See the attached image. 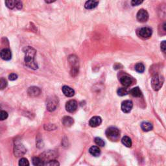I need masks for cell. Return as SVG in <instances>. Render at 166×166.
I'll return each mask as SVG.
<instances>
[{
    "label": "cell",
    "mask_w": 166,
    "mask_h": 166,
    "mask_svg": "<svg viewBox=\"0 0 166 166\" xmlns=\"http://www.w3.org/2000/svg\"><path fill=\"white\" fill-rule=\"evenodd\" d=\"M24 51L25 53L24 61L26 66L34 70L39 68V66L35 60L36 53V51L35 49L31 46H27L24 48Z\"/></svg>",
    "instance_id": "1"
},
{
    "label": "cell",
    "mask_w": 166,
    "mask_h": 166,
    "mask_svg": "<svg viewBox=\"0 0 166 166\" xmlns=\"http://www.w3.org/2000/svg\"><path fill=\"white\" fill-rule=\"evenodd\" d=\"M106 136L111 141H117L120 137V131L116 127H109L106 130Z\"/></svg>",
    "instance_id": "2"
},
{
    "label": "cell",
    "mask_w": 166,
    "mask_h": 166,
    "mask_svg": "<svg viewBox=\"0 0 166 166\" xmlns=\"http://www.w3.org/2000/svg\"><path fill=\"white\" fill-rule=\"evenodd\" d=\"M164 78L160 75H154L151 79V86L152 88L155 91H158L161 88L164 84Z\"/></svg>",
    "instance_id": "3"
},
{
    "label": "cell",
    "mask_w": 166,
    "mask_h": 166,
    "mask_svg": "<svg viewBox=\"0 0 166 166\" xmlns=\"http://www.w3.org/2000/svg\"><path fill=\"white\" fill-rule=\"evenodd\" d=\"M59 100L58 97L55 96L49 97L46 101V108L48 111L53 112L54 111L58 106Z\"/></svg>",
    "instance_id": "4"
},
{
    "label": "cell",
    "mask_w": 166,
    "mask_h": 166,
    "mask_svg": "<svg viewBox=\"0 0 166 166\" xmlns=\"http://www.w3.org/2000/svg\"><path fill=\"white\" fill-rule=\"evenodd\" d=\"M5 5L9 9L21 10L23 8V4L20 0H5Z\"/></svg>",
    "instance_id": "5"
},
{
    "label": "cell",
    "mask_w": 166,
    "mask_h": 166,
    "mask_svg": "<svg viewBox=\"0 0 166 166\" xmlns=\"http://www.w3.org/2000/svg\"><path fill=\"white\" fill-rule=\"evenodd\" d=\"M153 34L152 29L149 27H142L138 31V35L143 39H147L151 36Z\"/></svg>",
    "instance_id": "6"
},
{
    "label": "cell",
    "mask_w": 166,
    "mask_h": 166,
    "mask_svg": "<svg viewBox=\"0 0 166 166\" xmlns=\"http://www.w3.org/2000/svg\"><path fill=\"white\" fill-rule=\"evenodd\" d=\"M56 157V153L54 151V150H48V151L44 152L41 154V158L42 160L44 161V163L45 162H47L50 160L55 159Z\"/></svg>",
    "instance_id": "7"
},
{
    "label": "cell",
    "mask_w": 166,
    "mask_h": 166,
    "mask_svg": "<svg viewBox=\"0 0 166 166\" xmlns=\"http://www.w3.org/2000/svg\"><path fill=\"white\" fill-rule=\"evenodd\" d=\"M26 150L25 147L21 144H18L15 145L14 147V154L15 156L16 157H20L21 156H24L26 153Z\"/></svg>",
    "instance_id": "8"
},
{
    "label": "cell",
    "mask_w": 166,
    "mask_h": 166,
    "mask_svg": "<svg viewBox=\"0 0 166 166\" xmlns=\"http://www.w3.org/2000/svg\"><path fill=\"white\" fill-rule=\"evenodd\" d=\"M136 18L139 22H142V23L146 22L149 19V14L147 11L145 9H140L137 13Z\"/></svg>",
    "instance_id": "9"
},
{
    "label": "cell",
    "mask_w": 166,
    "mask_h": 166,
    "mask_svg": "<svg viewBox=\"0 0 166 166\" xmlns=\"http://www.w3.org/2000/svg\"><path fill=\"white\" fill-rule=\"evenodd\" d=\"M77 102L75 100H70L66 104V109L68 112L73 113L77 110Z\"/></svg>",
    "instance_id": "10"
},
{
    "label": "cell",
    "mask_w": 166,
    "mask_h": 166,
    "mask_svg": "<svg viewBox=\"0 0 166 166\" xmlns=\"http://www.w3.org/2000/svg\"><path fill=\"white\" fill-rule=\"evenodd\" d=\"M133 107V102L129 100H127L123 102L121 108H122V110L124 113H129L131 111Z\"/></svg>",
    "instance_id": "11"
},
{
    "label": "cell",
    "mask_w": 166,
    "mask_h": 166,
    "mask_svg": "<svg viewBox=\"0 0 166 166\" xmlns=\"http://www.w3.org/2000/svg\"><path fill=\"white\" fill-rule=\"evenodd\" d=\"M0 57L4 60H10L12 58L11 51L9 48H4L0 51Z\"/></svg>",
    "instance_id": "12"
},
{
    "label": "cell",
    "mask_w": 166,
    "mask_h": 166,
    "mask_svg": "<svg viewBox=\"0 0 166 166\" xmlns=\"http://www.w3.org/2000/svg\"><path fill=\"white\" fill-rule=\"evenodd\" d=\"M41 93V90L39 87L36 86H31L27 90L28 95L31 97H36L39 96Z\"/></svg>",
    "instance_id": "13"
},
{
    "label": "cell",
    "mask_w": 166,
    "mask_h": 166,
    "mask_svg": "<svg viewBox=\"0 0 166 166\" xmlns=\"http://www.w3.org/2000/svg\"><path fill=\"white\" fill-rule=\"evenodd\" d=\"M120 82L124 87H129L133 83V79L128 75H123L120 78Z\"/></svg>",
    "instance_id": "14"
},
{
    "label": "cell",
    "mask_w": 166,
    "mask_h": 166,
    "mask_svg": "<svg viewBox=\"0 0 166 166\" xmlns=\"http://www.w3.org/2000/svg\"><path fill=\"white\" fill-rule=\"evenodd\" d=\"M102 123V119L99 116H94L90 119L89 124L92 127H97Z\"/></svg>",
    "instance_id": "15"
},
{
    "label": "cell",
    "mask_w": 166,
    "mask_h": 166,
    "mask_svg": "<svg viewBox=\"0 0 166 166\" xmlns=\"http://www.w3.org/2000/svg\"><path fill=\"white\" fill-rule=\"evenodd\" d=\"M99 0H88L84 4L85 9L88 10L95 9L96 7H97L98 4H99Z\"/></svg>",
    "instance_id": "16"
},
{
    "label": "cell",
    "mask_w": 166,
    "mask_h": 166,
    "mask_svg": "<svg viewBox=\"0 0 166 166\" xmlns=\"http://www.w3.org/2000/svg\"><path fill=\"white\" fill-rule=\"evenodd\" d=\"M62 92L66 97H71L75 95V91L73 88H71L67 86H64L62 88Z\"/></svg>",
    "instance_id": "17"
},
{
    "label": "cell",
    "mask_w": 166,
    "mask_h": 166,
    "mask_svg": "<svg viewBox=\"0 0 166 166\" xmlns=\"http://www.w3.org/2000/svg\"><path fill=\"white\" fill-rule=\"evenodd\" d=\"M68 60L71 66V68H73V67H79V60L76 56L70 55L68 58Z\"/></svg>",
    "instance_id": "18"
},
{
    "label": "cell",
    "mask_w": 166,
    "mask_h": 166,
    "mask_svg": "<svg viewBox=\"0 0 166 166\" xmlns=\"http://www.w3.org/2000/svg\"><path fill=\"white\" fill-rule=\"evenodd\" d=\"M62 123L66 127H71L74 123V120L72 118H71L70 116H65L62 119Z\"/></svg>",
    "instance_id": "19"
},
{
    "label": "cell",
    "mask_w": 166,
    "mask_h": 166,
    "mask_svg": "<svg viewBox=\"0 0 166 166\" xmlns=\"http://www.w3.org/2000/svg\"><path fill=\"white\" fill-rule=\"evenodd\" d=\"M89 152H90V154H92V156H95V157L99 156L101 154V150L97 146L91 147H90V149H89Z\"/></svg>",
    "instance_id": "20"
},
{
    "label": "cell",
    "mask_w": 166,
    "mask_h": 166,
    "mask_svg": "<svg viewBox=\"0 0 166 166\" xmlns=\"http://www.w3.org/2000/svg\"><path fill=\"white\" fill-rule=\"evenodd\" d=\"M142 129L145 132H149L153 129V124L149 122H143L141 124Z\"/></svg>",
    "instance_id": "21"
},
{
    "label": "cell",
    "mask_w": 166,
    "mask_h": 166,
    "mask_svg": "<svg viewBox=\"0 0 166 166\" xmlns=\"http://www.w3.org/2000/svg\"><path fill=\"white\" fill-rule=\"evenodd\" d=\"M130 93L135 97H139L142 96V92L138 87H135L130 91Z\"/></svg>",
    "instance_id": "22"
},
{
    "label": "cell",
    "mask_w": 166,
    "mask_h": 166,
    "mask_svg": "<svg viewBox=\"0 0 166 166\" xmlns=\"http://www.w3.org/2000/svg\"><path fill=\"white\" fill-rule=\"evenodd\" d=\"M122 142L124 146L127 147H130L132 146L131 139L129 137L127 136H124L122 138Z\"/></svg>",
    "instance_id": "23"
},
{
    "label": "cell",
    "mask_w": 166,
    "mask_h": 166,
    "mask_svg": "<svg viewBox=\"0 0 166 166\" xmlns=\"http://www.w3.org/2000/svg\"><path fill=\"white\" fill-rule=\"evenodd\" d=\"M32 162H33V164L35 166H42V165H44V162L42 160V158L39 157L33 158Z\"/></svg>",
    "instance_id": "24"
},
{
    "label": "cell",
    "mask_w": 166,
    "mask_h": 166,
    "mask_svg": "<svg viewBox=\"0 0 166 166\" xmlns=\"http://www.w3.org/2000/svg\"><path fill=\"white\" fill-rule=\"evenodd\" d=\"M135 70L138 73H143L145 71V66L142 63H138L135 66Z\"/></svg>",
    "instance_id": "25"
},
{
    "label": "cell",
    "mask_w": 166,
    "mask_h": 166,
    "mask_svg": "<svg viewBox=\"0 0 166 166\" xmlns=\"http://www.w3.org/2000/svg\"><path fill=\"white\" fill-rule=\"evenodd\" d=\"M7 84H8V82L5 78H0V90H4L7 86Z\"/></svg>",
    "instance_id": "26"
},
{
    "label": "cell",
    "mask_w": 166,
    "mask_h": 166,
    "mask_svg": "<svg viewBox=\"0 0 166 166\" xmlns=\"http://www.w3.org/2000/svg\"><path fill=\"white\" fill-rule=\"evenodd\" d=\"M118 95L119 96H124L128 94V91L126 88H120L117 91Z\"/></svg>",
    "instance_id": "27"
},
{
    "label": "cell",
    "mask_w": 166,
    "mask_h": 166,
    "mask_svg": "<svg viewBox=\"0 0 166 166\" xmlns=\"http://www.w3.org/2000/svg\"><path fill=\"white\" fill-rule=\"evenodd\" d=\"M94 142L96 143L97 145H99L100 147H104L105 145V142H104V140L102 138L97 137L94 139Z\"/></svg>",
    "instance_id": "28"
},
{
    "label": "cell",
    "mask_w": 166,
    "mask_h": 166,
    "mask_svg": "<svg viewBox=\"0 0 166 166\" xmlns=\"http://www.w3.org/2000/svg\"><path fill=\"white\" fill-rule=\"evenodd\" d=\"M60 164L59 163V162L55 160H50V161H48L47 162H45L44 165H52V166H56V165H59Z\"/></svg>",
    "instance_id": "29"
},
{
    "label": "cell",
    "mask_w": 166,
    "mask_h": 166,
    "mask_svg": "<svg viewBox=\"0 0 166 166\" xmlns=\"http://www.w3.org/2000/svg\"><path fill=\"white\" fill-rule=\"evenodd\" d=\"M8 113L4 110H0V121L5 120L8 118Z\"/></svg>",
    "instance_id": "30"
},
{
    "label": "cell",
    "mask_w": 166,
    "mask_h": 166,
    "mask_svg": "<svg viewBox=\"0 0 166 166\" xmlns=\"http://www.w3.org/2000/svg\"><path fill=\"white\" fill-rule=\"evenodd\" d=\"M19 165L20 166H28L29 165V161L25 158H22L19 161Z\"/></svg>",
    "instance_id": "31"
},
{
    "label": "cell",
    "mask_w": 166,
    "mask_h": 166,
    "mask_svg": "<svg viewBox=\"0 0 166 166\" xmlns=\"http://www.w3.org/2000/svg\"><path fill=\"white\" fill-rule=\"evenodd\" d=\"M144 0H131V5L132 6H138L139 5L142 4Z\"/></svg>",
    "instance_id": "32"
},
{
    "label": "cell",
    "mask_w": 166,
    "mask_h": 166,
    "mask_svg": "<svg viewBox=\"0 0 166 166\" xmlns=\"http://www.w3.org/2000/svg\"><path fill=\"white\" fill-rule=\"evenodd\" d=\"M17 79H18V75L16 73H11L9 75V79L11 81L16 80Z\"/></svg>",
    "instance_id": "33"
},
{
    "label": "cell",
    "mask_w": 166,
    "mask_h": 166,
    "mask_svg": "<svg viewBox=\"0 0 166 166\" xmlns=\"http://www.w3.org/2000/svg\"><path fill=\"white\" fill-rule=\"evenodd\" d=\"M166 45H165V41H163L160 44V48L161 50L164 53H165V48H166Z\"/></svg>",
    "instance_id": "34"
},
{
    "label": "cell",
    "mask_w": 166,
    "mask_h": 166,
    "mask_svg": "<svg viewBox=\"0 0 166 166\" xmlns=\"http://www.w3.org/2000/svg\"><path fill=\"white\" fill-rule=\"evenodd\" d=\"M54 124H46L45 125V129H46V130H53L55 129V128H53V126Z\"/></svg>",
    "instance_id": "35"
},
{
    "label": "cell",
    "mask_w": 166,
    "mask_h": 166,
    "mask_svg": "<svg viewBox=\"0 0 166 166\" xmlns=\"http://www.w3.org/2000/svg\"><path fill=\"white\" fill-rule=\"evenodd\" d=\"M44 1H45V2H46V3H49V4H50V3H52L55 2L56 0H44Z\"/></svg>",
    "instance_id": "36"
},
{
    "label": "cell",
    "mask_w": 166,
    "mask_h": 166,
    "mask_svg": "<svg viewBox=\"0 0 166 166\" xmlns=\"http://www.w3.org/2000/svg\"><path fill=\"white\" fill-rule=\"evenodd\" d=\"M0 110H1V107H0Z\"/></svg>",
    "instance_id": "37"
}]
</instances>
